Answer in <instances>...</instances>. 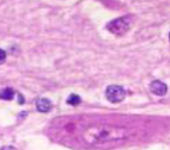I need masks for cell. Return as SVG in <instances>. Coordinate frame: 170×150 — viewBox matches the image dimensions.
I'll return each instance as SVG.
<instances>
[{
	"instance_id": "1",
	"label": "cell",
	"mask_w": 170,
	"mask_h": 150,
	"mask_svg": "<svg viewBox=\"0 0 170 150\" xmlns=\"http://www.w3.org/2000/svg\"><path fill=\"white\" fill-rule=\"evenodd\" d=\"M128 136L126 129L105 124H95L85 129L83 137L86 143L101 144L121 141Z\"/></svg>"
},
{
	"instance_id": "2",
	"label": "cell",
	"mask_w": 170,
	"mask_h": 150,
	"mask_svg": "<svg viewBox=\"0 0 170 150\" xmlns=\"http://www.w3.org/2000/svg\"><path fill=\"white\" fill-rule=\"evenodd\" d=\"M105 95L108 100L112 103H119L122 101L126 97V91L122 86L112 85L107 87Z\"/></svg>"
},
{
	"instance_id": "3",
	"label": "cell",
	"mask_w": 170,
	"mask_h": 150,
	"mask_svg": "<svg viewBox=\"0 0 170 150\" xmlns=\"http://www.w3.org/2000/svg\"><path fill=\"white\" fill-rule=\"evenodd\" d=\"M129 20L126 17H121L112 20L108 25L107 28L113 34L122 35L129 29Z\"/></svg>"
},
{
	"instance_id": "4",
	"label": "cell",
	"mask_w": 170,
	"mask_h": 150,
	"mask_svg": "<svg viewBox=\"0 0 170 150\" xmlns=\"http://www.w3.org/2000/svg\"><path fill=\"white\" fill-rule=\"evenodd\" d=\"M150 88L151 92L157 96H164L168 90L167 85L161 80H154L150 85Z\"/></svg>"
},
{
	"instance_id": "5",
	"label": "cell",
	"mask_w": 170,
	"mask_h": 150,
	"mask_svg": "<svg viewBox=\"0 0 170 150\" xmlns=\"http://www.w3.org/2000/svg\"><path fill=\"white\" fill-rule=\"evenodd\" d=\"M52 107L51 101L47 98H41L37 101V108L40 112H48Z\"/></svg>"
},
{
	"instance_id": "6",
	"label": "cell",
	"mask_w": 170,
	"mask_h": 150,
	"mask_svg": "<svg viewBox=\"0 0 170 150\" xmlns=\"http://www.w3.org/2000/svg\"><path fill=\"white\" fill-rule=\"evenodd\" d=\"M15 92L12 88H4L0 89V98L3 100L10 101L14 97Z\"/></svg>"
},
{
	"instance_id": "7",
	"label": "cell",
	"mask_w": 170,
	"mask_h": 150,
	"mask_svg": "<svg viewBox=\"0 0 170 150\" xmlns=\"http://www.w3.org/2000/svg\"><path fill=\"white\" fill-rule=\"evenodd\" d=\"M66 102L69 105H71V106H78L81 102V98L79 97V96L76 95V94H71L67 98Z\"/></svg>"
},
{
	"instance_id": "8",
	"label": "cell",
	"mask_w": 170,
	"mask_h": 150,
	"mask_svg": "<svg viewBox=\"0 0 170 150\" xmlns=\"http://www.w3.org/2000/svg\"><path fill=\"white\" fill-rule=\"evenodd\" d=\"M6 57V52H5L3 50H2V49H0V64H2V63H3L5 62Z\"/></svg>"
},
{
	"instance_id": "9",
	"label": "cell",
	"mask_w": 170,
	"mask_h": 150,
	"mask_svg": "<svg viewBox=\"0 0 170 150\" xmlns=\"http://www.w3.org/2000/svg\"><path fill=\"white\" fill-rule=\"evenodd\" d=\"M169 41H170V33H169Z\"/></svg>"
}]
</instances>
